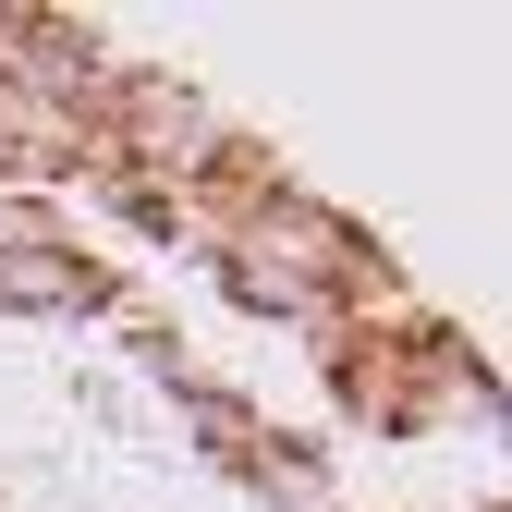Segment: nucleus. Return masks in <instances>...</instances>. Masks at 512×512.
<instances>
[{
  "label": "nucleus",
  "instance_id": "nucleus-1",
  "mask_svg": "<svg viewBox=\"0 0 512 512\" xmlns=\"http://www.w3.org/2000/svg\"><path fill=\"white\" fill-rule=\"evenodd\" d=\"M0 305H98V269L74 244H25V256H0Z\"/></svg>",
  "mask_w": 512,
  "mask_h": 512
}]
</instances>
